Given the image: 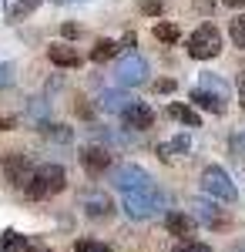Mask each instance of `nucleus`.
Instances as JSON below:
<instances>
[{
	"mask_svg": "<svg viewBox=\"0 0 245 252\" xmlns=\"http://www.w3.org/2000/svg\"><path fill=\"white\" fill-rule=\"evenodd\" d=\"M64 185H67V175L61 165H40L24 192H27V198H51V195L64 192Z\"/></svg>",
	"mask_w": 245,
	"mask_h": 252,
	"instance_id": "f257e3e1",
	"label": "nucleus"
},
{
	"mask_svg": "<svg viewBox=\"0 0 245 252\" xmlns=\"http://www.w3.org/2000/svg\"><path fill=\"white\" fill-rule=\"evenodd\" d=\"M161 205H165V195L158 192L154 182L145 185V189H138V192H124V212H128V219H151Z\"/></svg>",
	"mask_w": 245,
	"mask_h": 252,
	"instance_id": "f03ea898",
	"label": "nucleus"
},
{
	"mask_svg": "<svg viewBox=\"0 0 245 252\" xmlns=\"http://www.w3.org/2000/svg\"><path fill=\"white\" fill-rule=\"evenodd\" d=\"M218 51H222V34H218L215 24H202V27L191 31L188 54L195 61H212V58H218Z\"/></svg>",
	"mask_w": 245,
	"mask_h": 252,
	"instance_id": "7ed1b4c3",
	"label": "nucleus"
},
{
	"mask_svg": "<svg viewBox=\"0 0 245 252\" xmlns=\"http://www.w3.org/2000/svg\"><path fill=\"white\" fill-rule=\"evenodd\" d=\"M202 192H205L212 202H235V198H239V189L232 185L228 172L218 168V165H208L205 172H202Z\"/></svg>",
	"mask_w": 245,
	"mask_h": 252,
	"instance_id": "20e7f679",
	"label": "nucleus"
},
{
	"mask_svg": "<svg viewBox=\"0 0 245 252\" xmlns=\"http://www.w3.org/2000/svg\"><path fill=\"white\" fill-rule=\"evenodd\" d=\"M108 182H111L118 192H138V189H145L151 185V175L141 168V165H131V161H124V165H114L111 175H108Z\"/></svg>",
	"mask_w": 245,
	"mask_h": 252,
	"instance_id": "39448f33",
	"label": "nucleus"
},
{
	"mask_svg": "<svg viewBox=\"0 0 245 252\" xmlns=\"http://www.w3.org/2000/svg\"><path fill=\"white\" fill-rule=\"evenodd\" d=\"M151 74L148 61L141 58V54H124V58L118 61V67H114V78H118V84H124V88H138V84H145Z\"/></svg>",
	"mask_w": 245,
	"mask_h": 252,
	"instance_id": "423d86ee",
	"label": "nucleus"
},
{
	"mask_svg": "<svg viewBox=\"0 0 245 252\" xmlns=\"http://www.w3.org/2000/svg\"><path fill=\"white\" fill-rule=\"evenodd\" d=\"M0 168H3V175H7L10 185H24V189H27V182L37 172V168H31V158L24 155V152H7L3 161H0Z\"/></svg>",
	"mask_w": 245,
	"mask_h": 252,
	"instance_id": "0eeeda50",
	"label": "nucleus"
},
{
	"mask_svg": "<svg viewBox=\"0 0 245 252\" xmlns=\"http://www.w3.org/2000/svg\"><path fill=\"white\" fill-rule=\"evenodd\" d=\"M81 165H84L88 175H104L111 168V155H108V148H101V145H88V148L81 152Z\"/></svg>",
	"mask_w": 245,
	"mask_h": 252,
	"instance_id": "6e6552de",
	"label": "nucleus"
},
{
	"mask_svg": "<svg viewBox=\"0 0 245 252\" xmlns=\"http://www.w3.org/2000/svg\"><path fill=\"white\" fill-rule=\"evenodd\" d=\"M121 121H124V128H131V131H148L151 125H154V111H151L145 101H134L131 108L121 115Z\"/></svg>",
	"mask_w": 245,
	"mask_h": 252,
	"instance_id": "1a4fd4ad",
	"label": "nucleus"
},
{
	"mask_svg": "<svg viewBox=\"0 0 245 252\" xmlns=\"http://www.w3.org/2000/svg\"><path fill=\"white\" fill-rule=\"evenodd\" d=\"M191 215H195V219H202V222L212 225V229H225V225H228V219L222 215V209H218L215 202H202V198H198V202H191Z\"/></svg>",
	"mask_w": 245,
	"mask_h": 252,
	"instance_id": "9d476101",
	"label": "nucleus"
},
{
	"mask_svg": "<svg viewBox=\"0 0 245 252\" xmlns=\"http://www.w3.org/2000/svg\"><path fill=\"white\" fill-rule=\"evenodd\" d=\"M165 229H168V235H178V239L188 242V235L195 232V215H188V212H168V215H165Z\"/></svg>",
	"mask_w": 245,
	"mask_h": 252,
	"instance_id": "9b49d317",
	"label": "nucleus"
},
{
	"mask_svg": "<svg viewBox=\"0 0 245 252\" xmlns=\"http://www.w3.org/2000/svg\"><path fill=\"white\" fill-rule=\"evenodd\" d=\"M47 58H51V64H57V67H77L81 64V54H77L71 44H51L47 47Z\"/></svg>",
	"mask_w": 245,
	"mask_h": 252,
	"instance_id": "f8f14e48",
	"label": "nucleus"
},
{
	"mask_svg": "<svg viewBox=\"0 0 245 252\" xmlns=\"http://www.w3.org/2000/svg\"><path fill=\"white\" fill-rule=\"evenodd\" d=\"M81 202H84V212L91 215V219H108L111 215V198L104 192H88Z\"/></svg>",
	"mask_w": 245,
	"mask_h": 252,
	"instance_id": "ddd939ff",
	"label": "nucleus"
},
{
	"mask_svg": "<svg viewBox=\"0 0 245 252\" xmlns=\"http://www.w3.org/2000/svg\"><path fill=\"white\" fill-rule=\"evenodd\" d=\"M97 104H101L104 111H118V115H124V111H128V108H131V104H134V97L121 94V91H104Z\"/></svg>",
	"mask_w": 245,
	"mask_h": 252,
	"instance_id": "4468645a",
	"label": "nucleus"
},
{
	"mask_svg": "<svg viewBox=\"0 0 245 252\" xmlns=\"http://www.w3.org/2000/svg\"><path fill=\"white\" fill-rule=\"evenodd\" d=\"M37 3L40 0H3V14L10 20H24V17H31V14L37 10Z\"/></svg>",
	"mask_w": 245,
	"mask_h": 252,
	"instance_id": "2eb2a0df",
	"label": "nucleus"
},
{
	"mask_svg": "<svg viewBox=\"0 0 245 252\" xmlns=\"http://www.w3.org/2000/svg\"><path fill=\"white\" fill-rule=\"evenodd\" d=\"M191 101H195L198 108L212 111V115H222V111H225V101H222V97H215L212 91H205V88H195V91H191Z\"/></svg>",
	"mask_w": 245,
	"mask_h": 252,
	"instance_id": "dca6fc26",
	"label": "nucleus"
},
{
	"mask_svg": "<svg viewBox=\"0 0 245 252\" xmlns=\"http://www.w3.org/2000/svg\"><path fill=\"white\" fill-rule=\"evenodd\" d=\"M168 115L175 118V121H182V125H188V128H198L202 125V118H198V111L195 108H188V104H168Z\"/></svg>",
	"mask_w": 245,
	"mask_h": 252,
	"instance_id": "f3484780",
	"label": "nucleus"
},
{
	"mask_svg": "<svg viewBox=\"0 0 245 252\" xmlns=\"http://www.w3.org/2000/svg\"><path fill=\"white\" fill-rule=\"evenodd\" d=\"M188 148H191L188 135H178V138H171V141H165V145H158V155L161 158H175V155H185Z\"/></svg>",
	"mask_w": 245,
	"mask_h": 252,
	"instance_id": "a211bd4d",
	"label": "nucleus"
},
{
	"mask_svg": "<svg viewBox=\"0 0 245 252\" xmlns=\"http://www.w3.org/2000/svg\"><path fill=\"white\" fill-rule=\"evenodd\" d=\"M198 88H205V91H212L215 97L228 101V84L222 78H215V74H202V84H198Z\"/></svg>",
	"mask_w": 245,
	"mask_h": 252,
	"instance_id": "6ab92c4d",
	"label": "nucleus"
},
{
	"mask_svg": "<svg viewBox=\"0 0 245 252\" xmlns=\"http://www.w3.org/2000/svg\"><path fill=\"white\" fill-rule=\"evenodd\" d=\"M154 37L161 40V44H175V40L182 37V31H178L175 24H168V20H158V24H154Z\"/></svg>",
	"mask_w": 245,
	"mask_h": 252,
	"instance_id": "aec40b11",
	"label": "nucleus"
},
{
	"mask_svg": "<svg viewBox=\"0 0 245 252\" xmlns=\"http://www.w3.org/2000/svg\"><path fill=\"white\" fill-rule=\"evenodd\" d=\"M114 54H118V44H114V40H108V37H101L94 44V51H91V61H97V64H101V61L114 58Z\"/></svg>",
	"mask_w": 245,
	"mask_h": 252,
	"instance_id": "412c9836",
	"label": "nucleus"
},
{
	"mask_svg": "<svg viewBox=\"0 0 245 252\" xmlns=\"http://www.w3.org/2000/svg\"><path fill=\"white\" fill-rule=\"evenodd\" d=\"M24 246H27V242H24V235L10 232V229H7V232L0 235V252H20Z\"/></svg>",
	"mask_w": 245,
	"mask_h": 252,
	"instance_id": "4be33fe9",
	"label": "nucleus"
},
{
	"mask_svg": "<svg viewBox=\"0 0 245 252\" xmlns=\"http://www.w3.org/2000/svg\"><path fill=\"white\" fill-rule=\"evenodd\" d=\"M228 34H232V40H235V47H242V51H245V14L228 24Z\"/></svg>",
	"mask_w": 245,
	"mask_h": 252,
	"instance_id": "5701e85b",
	"label": "nucleus"
},
{
	"mask_svg": "<svg viewBox=\"0 0 245 252\" xmlns=\"http://www.w3.org/2000/svg\"><path fill=\"white\" fill-rule=\"evenodd\" d=\"M138 10H141L145 17H158V14L165 10V3H161V0H141V3H138Z\"/></svg>",
	"mask_w": 245,
	"mask_h": 252,
	"instance_id": "b1692460",
	"label": "nucleus"
},
{
	"mask_svg": "<svg viewBox=\"0 0 245 252\" xmlns=\"http://www.w3.org/2000/svg\"><path fill=\"white\" fill-rule=\"evenodd\" d=\"M44 108H47V101H44V97H34V101H31V108H27V115L34 118L37 125H44Z\"/></svg>",
	"mask_w": 245,
	"mask_h": 252,
	"instance_id": "393cba45",
	"label": "nucleus"
},
{
	"mask_svg": "<svg viewBox=\"0 0 245 252\" xmlns=\"http://www.w3.org/2000/svg\"><path fill=\"white\" fill-rule=\"evenodd\" d=\"M44 131H47V138H54V141H67L71 138V131L64 125H44Z\"/></svg>",
	"mask_w": 245,
	"mask_h": 252,
	"instance_id": "a878e982",
	"label": "nucleus"
},
{
	"mask_svg": "<svg viewBox=\"0 0 245 252\" xmlns=\"http://www.w3.org/2000/svg\"><path fill=\"white\" fill-rule=\"evenodd\" d=\"M175 252H212V246H205V242H195V239H188V242H182Z\"/></svg>",
	"mask_w": 245,
	"mask_h": 252,
	"instance_id": "bb28decb",
	"label": "nucleus"
},
{
	"mask_svg": "<svg viewBox=\"0 0 245 252\" xmlns=\"http://www.w3.org/2000/svg\"><path fill=\"white\" fill-rule=\"evenodd\" d=\"M14 81V64H0V88Z\"/></svg>",
	"mask_w": 245,
	"mask_h": 252,
	"instance_id": "cd10ccee",
	"label": "nucleus"
},
{
	"mask_svg": "<svg viewBox=\"0 0 245 252\" xmlns=\"http://www.w3.org/2000/svg\"><path fill=\"white\" fill-rule=\"evenodd\" d=\"M154 91H161V94H171V91H175V81H171V78H161L158 84H154Z\"/></svg>",
	"mask_w": 245,
	"mask_h": 252,
	"instance_id": "c85d7f7f",
	"label": "nucleus"
},
{
	"mask_svg": "<svg viewBox=\"0 0 245 252\" xmlns=\"http://www.w3.org/2000/svg\"><path fill=\"white\" fill-rule=\"evenodd\" d=\"M10 128H17V118H10V115H0V131H10Z\"/></svg>",
	"mask_w": 245,
	"mask_h": 252,
	"instance_id": "c756f323",
	"label": "nucleus"
},
{
	"mask_svg": "<svg viewBox=\"0 0 245 252\" xmlns=\"http://www.w3.org/2000/svg\"><path fill=\"white\" fill-rule=\"evenodd\" d=\"M232 148H235V152H242V155H245V128H242V131H239L235 138H232Z\"/></svg>",
	"mask_w": 245,
	"mask_h": 252,
	"instance_id": "7c9ffc66",
	"label": "nucleus"
},
{
	"mask_svg": "<svg viewBox=\"0 0 245 252\" xmlns=\"http://www.w3.org/2000/svg\"><path fill=\"white\" fill-rule=\"evenodd\" d=\"M24 252H51V246H44V242H27Z\"/></svg>",
	"mask_w": 245,
	"mask_h": 252,
	"instance_id": "2f4dec72",
	"label": "nucleus"
},
{
	"mask_svg": "<svg viewBox=\"0 0 245 252\" xmlns=\"http://www.w3.org/2000/svg\"><path fill=\"white\" fill-rule=\"evenodd\" d=\"M61 34H64V37H77V34H81V27H77V24H64V27H61Z\"/></svg>",
	"mask_w": 245,
	"mask_h": 252,
	"instance_id": "473e14b6",
	"label": "nucleus"
},
{
	"mask_svg": "<svg viewBox=\"0 0 245 252\" xmlns=\"http://www.w3.org/2000/svg\"><path fill=\"white\" fill-rule=\"evenodd\" d=\"M195 10H202V14H212V10H215V3H208V0H195Z\"/></svg>",
	"mask_w": 245,
	"mask_h": 252,
	"instance_id": "72a5a7b5",
	"label": "nucleus"
},
{
	"mask_svg": "<svg viewBox=\"0 0 245 252\" xmlns=\"http://www.w3.org/2000/svg\"><path fill=\"white\" fill-rule=\"evenodd\" d=\"M222 3H225V7H232V10H242V7H245V0H222Z\"/></svg>",
	"mask_w": 245,
	"mask_h": 252,
	"instance_id": "f704fd0d",
	"label": "nucleus"
},
{
	"mask_svg": "<svg viewBox=\"0 0 245 252\" xmlns=\"http://www.w3.org/2000/svg\"><path fill=\"white\" fill-rule=\"evenodd\" d=\"M88 252H114V249H111V246H101V242H91V249H88Z\"/></svg>",
	"mask_w": 245,
	"mask_h": 252,
	"instance_id": "c9c22d12",
	"label": "nucleus"
},
{
	"mask_svg": "<svg viewBox=\"0 0 245 252\" xmlns=\"http://www.w3.org/2000/svg\"><path fill=\"white\" fill-rule=\"evenodd\" d=\"M134 44H138V40H134V34H124V37H121V47H134Z\"/></svg>",
	"mask_w": 245,
	"mask_h": 252,
	"instance_id": "e433bc0d",
	"label": "nucleus"
},
{
	"mask_svg": "<svg viewBox=\"0 0 245 252\" xmlns=\"http://www.w3.org/2000/svg\"><path fill=\"white\" fill-rule=\"evenodd\" d=\"M239 97H242V108H245V81L239 84Z\"/></svg>",
	"mask_w": 245,
	"mask_h": 252,
	"instance_id": "4c0bfd02",
	"label": "nucleus"
},
{
	"mask_svg": "<svg viewBox=\"0 0 245 252\" xmlns=\"http://www.w3.org/2000/svg\"><path fill=\"white\" fill-rule=\"evenodd\" d=\"M239 252H245V242H242V246H239Z\"/></svg>",
	"mask_w": 245,
	"mask_h": 252,
	"instance_id": "58836bf2",
	"label": "nucleus"
}]
</instances>
